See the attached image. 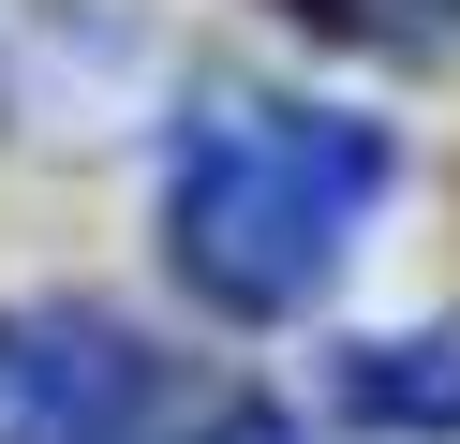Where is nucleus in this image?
Masks as SVG:
<instances>
[{
  "mask_svg": "<svg viewBox=\"0 0 460 444\" xmlns=\"http://www.w3.org/2000/svg\"><path fill=\"white\" fill-rule=\"evenodd\" d=\"M208 444H312V430H297L282 400H223V414H208Z\"/></svg>",
  "mask_w": 460,
  "mask_h": 444,
  "instance_id": "obj_5",
  "label": "nucleus"
},
{
  "mask_svg": "<svg viewBox=\"0 0 460 444\" xmlns=\"http://www.w3.org/2000/svg\"><path fill=\"white\" fill-rule=\"evenodd\" d=\"M327 400L386 444H460V326H371L327 355Z\"/></svg>",
  "mask_w": 460,
  "mask_h": 444,
  "instance_id": "obj_3",
  "label": "nucleus"
},
{
  "mask_svg": "<svg viewBox=\"0 0 460 444\" xmlns=\"http://www.w3.org/2000/svg\"><path fill=\"white\" fill-rule=\"evenodd\" d=\"M282 15L357 59H460V0H282Z\"/></svg>",
  "mask_w": 460,
  "mask_h": 444,
  "instance_id": "obj_4",
  "label": "nucleus"
},
{
  "mask_svg": "<svg viewBox=\"0 0 460 444\" xmlns=\"http://www.w3.org/2000/svg\"><path fill=\"white\" fill-rule=\"evenodd\" d=\"M0 45H15V0H0Z\"/></svg>",
  "mask_w": 460,
  "mask_h": 444,
  "instance_id": "obj_6",
  "label": "nucleus"
},
{
  "mask_svg": "<svg viewBox=\"0 0 460 444\" xmlns=\"http://www.w3.org/2000/svg\"><path fill=\"white\" fill-rule=\"evenodd\" d=\"M179 355L104 296H0V444H149Z\"/></svg>",
  "mask_w": 460,
  "mask_h": 444,
  "instance_id": "obj_2",
  "label": "nucleus"
},
{
  "mask_svg": "<svg viewBox=\"0 0 460 444\" xmlns=\"http://www.w3.org/2000/svg\"><path fill=\"white\" fill-rule=\"evenodd\" d=\"M401 193V134L268 74H193L164 118V266L223 326H297Z\"/></svg>",
  "mask_w": 460,
  "mask_h": 444,
  "instance_id": "obj_1",
  "label": "nucleus"
}]
</instances>
